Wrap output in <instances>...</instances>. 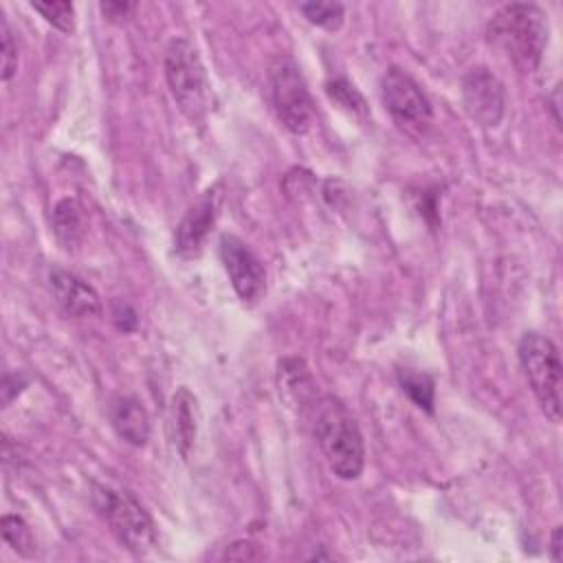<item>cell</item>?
<instances>
[{
    "instance_id": "6da1fadb",
    "label": "cell",
    "mask_w": 563,
    "mask_h": 563,
    "mask_svg": "<svg viewBox=\"0 0 563 563\" xmlns=\"http://www.w3.org/2000/svg\"><path fill=\"white\" fill-rule=\"evenodd\" d=\"M488 37L519 70L532 73L539 68L548 44L545 13L537 4H506L488 22Z\"/></svg>"
},
{
    "instance_id": "7a4b0ae2",
    "label": "cell",
    "mask_w": 563,
    "mask_h": 563,
    "mask_svg": "<svg viewBox=\"0 0 563 563\" xmlns=\"http://www.w3.org/2000/svg\"><path fill=\"white\" fill-rule=\"evenodd\" d=\"M314 438L339 479H356L365 466V444L361 429L347 407L334 398H325L314 416Z\"/></svg>"
},
{
    "instance_id": "3957f363",
    "label": "cell",
    "mask_w": 563,
    "mask_h": 563,
    "mask_svg": "<svg viewBox=\"0 0 563 563\" xmlns=\"http://www.w3.org/2000/svg\"><path fill=\"white\" fill-rule=\"evenodd\" d=\"M92 504L112 534L134 554H147L156 548L158 534L145 506L130 493L112 486H92Z\"/></svg>"
},
{
    "instance_id": "277c9868",
    "label": "cell",
    "mask_w": 563,
    "mask_h": 563,
    "mask_svg": "<svg viewBox=\"0 0 563 563\" xmlns=\"http://www.w3.org/2000/svg\"><path fill=\"white\" fill-rule=\"evenodd\" d=\"M169 92L189 121H202L209 110V79L198 48L187 37L169 40L163 57Z\"/></svg>"
},
{
    "instance_id": "5b68a950",
    "label": "cell",
    "mask_w": 563,
    "mask_h": 563,
    "mask_svg": "<svg viewBox=\"0 0 563 563\" xmlns=\"http://www.w3.org/2000/svg\"><path fill=\"white\" fill-rule=\"evenodd\" d=\"M521 369L530 383L537 402L545 418L554 424L561 422V356L554 341L541 332H526L517 343Z\"/></svg>"
},
{
    "instance_id": "8992f818",
    "label": "cell",
    "mask_w": 563,
    "mask_h": 563,
    "mask_svg": "<svg viewBox=\"0 0 563 563\" xmlns=\"http://www.w3.org/2000/svg\"><path fill=\"white\" fill-rule=\"evenodd\" d=\"M271 97L277 119L292 134H306L314 119L312 97L299 66L284 57L271 68Z\"/></svg>"
},
{
    "instance_id": "52a82bcc",
    "label": "cell",
    "mask_w": 563,
    "mask_h": 563,
    "mask_svg": "<svg viewBox=\"0 0 563 563\" xmlns=\"http://www.w3.org/2000/svg\"><path fill=\"white\" fill-rule=\"evenodd\" d=\"M380 99L394 123L409 134L422 132L433 117V108L422 86L402 68L389 66L380 77Z\"/></svg>"
},
{
    "instance_id": "ba28073f",
    "label": "cell",
    "mask_w": 563,
    "mask_h": 563,
    "mask_svg": "<svg viewBox=\"0 0 563 563\" xmlns=\"http://www.w3.org/2000/svg\"><path fill=\"white\" fill-rule=\"evenodd\" d=\"M220 262L229 275L235 295L244 303H255L266 290V271L262 260L235 235H222L218 244Z\"/></svg>"
},
{
    "instance_id": "9c48e42d",
    "label": "cell",
    "mask_w": 563,
    "mask_h": 563,
    "mask_svg": "<svg viewBox=\"0 0 563 563\" xmlns=\"http://www.w3.org/2000/svg\"><path fill=\"white\" fill-rule=\"evenodd\" d=\"M462 106L482 128L499 125L506 110V90L499 77L486 66L471 68L462 77Z\"/></svg>"
},
{
    "instance_id": "30bf717a",
    "label": "cell",
    "mask_w": 563,
    "mask_h": 563,
    "mask_svg": "<svg viewBox=\"0 0 563 563\" xmlns=\"http://www.w3.org/2000/svg\"><path fill=\"white\" fill-rule=\"evenodd\" d=\"M220 200H222L220 185H213L185 211L174 233V249L180 257L191 260L200 255L207 242V235L216 224Z\"/></svg>"
},
{
    "instance_id": "8fae6325",
    "label": "cell",
    "mask_w": 563,
    "mask_h": 563,
    "mask_svg": "<svg viewBox=\"0 0 563 563\" xmlns=\"http://www.w3.org/2000/svg\"><path fill=\"white\" fill-rule=\"evenodd\" d=\"M48 288L55 299V303L75 319H90L101 312V299L97 290L86 284L81 277L62 271L51 268L48 271Z\"/></svg>"
},
{
    "instance_id": "7c38bea8",
    "label": "cell",
    "mask_w": 563,
    "mask_h": 563,
    "mask_svg": "<svg viewBox=\"0 0 563 563\" xmlns=\"http://www.w3.org/2000/svg\"><path fill=\"white\" fill-rule=\"evenodd\" d=\"M110 424L121 440L132 446H145L150 438V416L136 396L119 394L110 402Z\"/></svg>"
},
{
    "instance_id": "4fadbf2b",
    "label": "cell",
    "mask_w": 563,
    "mask_h": 563,
    "mask_svg": "<svg viewBox=\"0 0 563 563\" xmlns=\"http://www.w3.org/2000/svg\"><path fill=\"white\" fill-rule=\"evenodd\" d=\"M53 233L57 242L70 251L86 235V209L77 198H62L53 209Z\"/></svg>"
},
{
    "instance_id": "5bb4252c",
    "label": "cell",
    "mask_w": 563,
    "mask_h": 563,
    "mask_svg": "<svg viewBox=\"0 0 563 563\" xmlns=\"http://www.w3.org/2000/svg\"><path fill=\"white\" fill-rule=\"evenodd\" d=\"M172 427L174 442L183 457H189L196 440V398L187 387H180L172 396Z\"/></svg>"
},
{
    "instance_id": "9a60e30c",
    "label": "cell",
    "mask_w": 563,
    "mask_h": 563,
    "mask_svg": "<svg viewBox=\"0 0 563 563\" xmlns=\"http://www.w3.org/2000/svg\"><path fill=\"white\" fill-rule=\"evenodd\" d=\"M398 383L402 391L416 402V407L424 411H433V400H435V387L431 376L416 372V369H400L398 372Z\"/></svg>"
},
{
    "instance_id": "2e32d148",
    "label": "cell",
    "mask_w": 563,
    "mask_h": 563,
    "mask_svg": "<svg viewBox=\"0 0 563 563\" xmlns=\"http://www.w3.org/2000/svg\"><path fill=\"white\" fill-rule=\"evenodd\" d=\"M0 528H2V539L4 543L20 556H31L33 550H35V539H33V532L29 528V523L20 517V515H2V521H0Z\"/></svg>"
},
{
    "instance_id": "e0dca14e",
    "label": "cell",
    "mask_w": 563,
    "mask_h": 563,
    "mask_svg": "<svg viewBox=\"0 0 563 563\" xmlns=\"http://www.w3.org/2000/svg\"><path fill=\"white\" fill-rule=\"evenodd\" d=\"M299 11L310 24L328 31H336L345 18V7L341 2H303L299 4Z\"/></svg>"
},
{
    "instance_id": "ac0fdd59",
    "label": "cell",
    "mask_w": 563,
    "mask_h": 563,
    "mask_svg": "<svg viewBox=\"0 0 563 563\" xmlns=\"http://www.w3.org/2000/svg\"><path fill=\"white\" fill-rule=\"evenodd\" d=\"M31 9L37 11L53 29L62 33H70L75 29V7L66 0H46V2H31Z\"/></svg>"
},
{
    "instance_id": "d6986e66",
    "label": "cell",
    "mask_w": 563,
    "mask_h": 563,
    "mask_svg": "<svg viewBox=\"0 0 563 563\" xmlns=\"http://www.w3.org/2000/svg\"><path fill=\"white\" fill-rule=\"evenodd\" d=\"M325 92L328 97L339 103L341 108L354 112V114H365L367 112V106H365V99L363 95L356 90L354 84H350L347 79L343 77H336V79H330L325 84Z\"/></svg>"
},
{
    "instance_id": "ffe728a7",
    "label": "cell",
    "mask_w": 563,
    "mask_h": 563,
    "mask_svg": "<svg viewBox=\"0 0 563 563\" xmlns=\"http://www.w3.org/2000/svg\"><path fill=\"white\" fill-rule=\"evenodd\" d=\"M15 70H18V46L2 15V81H9L15 75Z\"/></svg>"
},
{
    "instance_id": "44dd1931",
    "label": "cell",
    "mask_w": 563,
    "mask_h": 563,
    "mask_svg": "<svg viewBox=\"0 0 563 563\" xmlns=\"http://www.w3.org/2000/svg\"><path fill=\"white\" fill-rule=\"evenodd\" d=\"M262 556H264L262 550L251 541H235L224 552V559H233V561H257Z\"/></svg>"
},
{
    "instance_id": "7402d4cb",
    "label": "cell",
    "mask_w": 563,
    "mask_h": 563,
    "mask_svg": "<svg viewBox=\"0 0 563 563\" xmlns=\"http://www.w3.org/2000/svg\"><path fill=\"white\" fill-rule=\"evenodd\" d=\"M99 9L108 20H125L134 11V4L132 2H101Z\"/></svg>"
},
{
    "instance_id": "603a6c76",
    "label": "cell",
    "mask_w": 563,
    "mask_h": 563,
    "mask_svg": "<svg viewBox=\"0 0 563 563\" xmlns=\"http://www.w3.org/2000/svg\"><path fill=\"white\" fill-rule=\"evenodd\" d=\"M561 550H563V545H561V526H554L552 537H550V559L554 563L561 561Z\"/></svg>"
}]
</instances>
